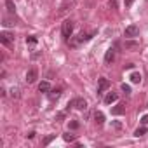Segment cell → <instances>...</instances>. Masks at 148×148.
I'll return each instance as SVG.
<instances>
[{"label": "cell", "mask_w": 148, "mask_h": 148, "mask_svg": "<svg viewBox=\"0 0 148 148\" xmlns=\"http://www.w3.org/2000/svg\"><path fill=\"white\" fill-rule=\"evenodd\" d=\"M68 108H77V110H86L87 108V101L82 99V98H75V99H71L68 103Z\"/></svg>", "instance_id": "obj_1"}, {"label": "cell", "mask_w": 148, "mask_h": 148, "mask_svg": "<svg viewBox=\"0 0 148 148\" xmlns=\"http://www.w3.org/2000/svg\"><path fill=\"white\" fill-rule=\"evenodd\" d=\"M61 33H63V37L68 40L70 37H71V33H73V21H70V19H66L64 23H63V28H61Z\"/></svg>", "instance_id": "obj_2"}, {"label": "cell", "mask_w": 148, "mask_h": 148, "mask_svg": "<svg viewBox=\"0 0 148 148\" xmlns=\"http://www.w3.org/2000/svg\"><path fill=\"white\" fill-rule=\"evenodd\" d=\"M138 35H139V28L136 25H129L124 30V37H127V38H132V37H138Z\"/></svg>", "instance_id": "obj_3"}, {"label": "cell", "mask_w": 148, "mask_h": 148, "mask_svg": "<svg viewBox=\"0 0 148 148\" xmlns=\"http://www.w3.org/2000/svg\"><path fill=\"white\" fill-rule=\"evenodd\" d=\"M37 77H38L37 68H30V70L26 71V82H28V84H33V82L37 80Z\"/></svg>", "instance_id": "obj_4"}, {"label": "cell", "mask_w": 148, "mask_h": 148, "mask_svg": "<svg viewBox=\"0 0 148 148\" xmlns=\"http://www.w3.org/2000/svg\"><path fill=\"white\" fill-rule=\"evenodd\" d=\"M12 40H14V37L9 32H2V33H0V42H2L4 45H11Z\"/></svg>", "instance_id": "obj_5"}, {"label": "cell", "mask_w": 148, "mask_h": 148, "mask_svg": "<svg viewBox=\"0 0 148 148\" xmlns=\"http://www.w3.org/2000/svg\"><path fill=\"white\" fill-rule=\"evenodd\" d=\"M108 87H110V82H108V79L101 77V79H99V82H98V94L105 92V91H106Z\"/></svg>", "instance_id": "obj_6"}, {"label": "cell", "mask_w": 148, "mask_h": 148, "mask_svg": "<svg viewBox=\"0 0 148 148\" xmlns=\"http://www.w3.org/2000/svg\"><path fill=\"white\" fill-rule=\"evenodd\" d=\"M122 113H125V105L124 103H119L112 108V115H122Z\"/></svg>", "instance_id": "obj_7"}, {"label": "cell", "mask_w": 148, "mask_h": 148, "mask_svg": "<svg viewBox=\"0 0 148 148\" xmlns=\"http://www.w3.org/2000/svg\"><path fill=\"white\" fill-rule=\"evenodd\" d=\"M113 59H115V49H108L106 51V54H105V63L106 64H110V63H113Z\"/></svg>", "instance_id": "obj_8"}, {"label": "cell", "mask_w": 148, "mask_h": 148, "mask_svg": "<svg viewBox=\"0 0 148 148\" xmlns=\"http://www.w3.org/2000/svg\"><path fill=\"white\" fill-rule=\"evenodd\" d=\"M117 99H119L117 92H108V94L105 96V103H106V105H112V103H115Z\"/></svg>", "instance_id": "obj_9"}, {"label": "cell", "mask_w": 148, "mask_h": 148, "mask_svg": "<svg viewBox=\"0 0 148 148\" xmlns=\"http://www.w3.org/2000/svg\"><path fill=\"white\" fill-rule=\"evenodd\" d=\"M94 122H96L98 125H103V124H105V115H103V112H96V113H94Z\"/></svg>", "instance_id": "obj_10"}, {"label": "cell", "mask_w": 148, "mask_h": 148, "mask_svg": "<svg viewBox=\"0 0 148 148\" xmlns=\"http://www.w3.org/2000/svg\"><path fill=\"white\" fill-rule=\"evenodd\" d=\"M38 91H40V92H51V84L45 82V80L40 82V84H38Z\"/></svg>", "instance_id": "obj_11"}, {"label": "cell", "mask_w": 148, "mask_h": 148, "mask_svg": "<svg viewBox=\"0 0 148 148\" xmlns=\"http://www.w3.org/2000/svg\"><path fill=\"white\" fill-rule=\"evenodd\" d=\"M129 79H131L132 84H139V82H141V73H139V71H134V73H131Z\"/></svg>", "instance_id": "obj_12"}, {"label": "cell", "mask_w": 148, "mask_h": 148, "mask_svg": "<svg viewBox=\"0 0 148 148\" xmlns=\"http://www.w3.org/2000/svg\"><path fill=\"white\" fill-rule=\"evenodd\" d=\"M143 134H146V127H145V125H141V127H138V129L134 131V136H138V138L143 136Z\"/></svg>", "instance_id": "obj_13"}, {"label": "cell", "mask_w": 148, "mask_h": 148, "mask_svg": "<svg viewBox=\"0 0 148 148\" xmlns=\"http://www.w3.org/2000/svg\"><path fill=\"white\" fill-rule=\"evenodd\" d=\"M139 47V44L138 42H131V40H127L125 42V49H138Z\"/></svg>", "instance_id": "obj_14"}, {"label": "cell", "mask_w": 148, "mask_h": 148, "mask_svg": "<svg viewBox=\"0 0 148 148\" xmlns=\"http://www.w3.org/2000/svg\"><path fill=\"white\" fill-rule=\"evenodd\" d=\"M61 96V89H56V91H51V94H49V98L51 99H58Z\"/></svg>", "instance_id": "obj_15"}, {"label": "cell", "mask_w": 148, "mask_h": 148, "mask_svg": "<svg viewBox=\"0 0 148 148\" xmlns=\"http://www.w3.org/2000/svg\"><path fill=\"white\" fill-rule=\"evenodd\" d=\"M5 5H7L9 12H16V5H14V2H12V0H7V2H5Z\"/></svg>", "instance_id": "obj_16"}, {"label": "cell", "mask_w": 148, "mask_h": 148, "mask_svg": "<svg viewBox=\"0 0 148 148\" xmlns=\"http://www.w3.org/2000/svg\"><path fill=\"white\" fill-rule=\"evenodd\" d=\"M63 139H64V141H75V134L66 132V134H63Z\"/></svg>", "instance_id": "obj_17"}, {"label": "cell", "mask_w": 148, "mask_h": 148, "mask_svg": "<svg viewBox=\"0 0 148 148\" xmlns=\"http://www.w3.org/2000/svg\"><path fill=\"white\" fill-rule=\"evenodd\" d=\"M120 89H122V92H124V94H131V86L122 84V86H120Z\"/></svg>", "instance_id": "obj_18"}, {"label": "cell", "mask_w": 148, "mask_h": 148, "mask_svg": "<svg viewBox=\"0 0 148 148\" xmlns=\"http://www.w3.org/2000/svg\"><path fill=\"white\" fill-rule=\"evenodd\" d=\"M26 44H32V45H33V44H37V37H33V35H32V37H28V38H26Z\"/></svg>", "instance_id": "obj_19"}, {"label": "cell", "mask_w": 148, "mask_h": 148, "mask_svg": "<svg viewBox=\"0 0 148 148\" xmlns=\"http://www.w3.org/2000/svg\"><path fill=\"white\" fill-rule=\"evenodd\" d=\"M11 94H12L14 98H19V89H18V87H12V89H11Z\"/></svg>", "instance_id": "obj_20"}, {"label": "cell", "mask_w": 148, "mask_h": 148, "mask_svg": "<svg viewBox=\"0 0 148 148\" xmlns=\"http://www.w3.org/2000/svg\"><path fill=\"white\" fill-rule=\"evenodd\" d=\"M54 138H56V134H51V136H47V138L44 139V145H49V143H51V141H52Z\"/></svg>", "instance_id": "obj_21"}, {"label": "cell", "mask_w": 148, "mask_h": 148, "mask_svg": "<svg viewBox=\"0 0 148 148\" xmlns=\"http://www.w3.org/2000/svg\"><path fill=\"white\" fill-rule=\"evenodd\" d=\"M70 129H79V122L77 120H71L70 122Z\"/></svg>", "instance_id": "obj_22"}, {"label": "cell", "mask_w": 148, "mask_h": 148, "mask_svg": "<svg viewBox=\"0 0 148 148\" xmlns=\"http://www.w3.org/2000/svg\"><path fill=\"white\" fill-rule=\"evenodd\" d=\"M141 124H143V125H146V124H148V113L141 117Z\"/></svg>", "instance_id": "obj_23"}, {"label": "cell", "mask_w": 148, "mask_h": 148, "mask_svg": "<svg viewBox=\"0 0 148 148\" xmlns=\"http://www.w3.org/2000/svg\"><path fill=\"white\" fill-rule=\"evenodd\" d=\"M132 4H134V0H124V5L125 7H131Z\"/></svg>", "instance_id": "obj_24"}, {"label": "cell", "mask_w": 148, "mask_h": 148, "mask_svg": "<svg viewBox=\"0 0 148 148\" xmlns=\"http://www.w3.org/2000/svg\"><path fill=\"white\" fill-rule=\"evenodd\" d=\"M113 127H115V129H120V127H122V124H120V122H113Z\"/></svg>", "instance_id": "obj_25"}, {"label": "cell", "mask_w": 148, "mask_h": 148, "mask_svg": "<svg viewBox=\"0 0 148 148\" xmlns=\"http://www.w3.org/2000/svg\"><path fill=\"white\" fill-rule=\"evenodd\" d=\"M110 5L115 9V7H117V0H110Z\"/></svg>", "instance_id": "obj_26"}]
</instances>
